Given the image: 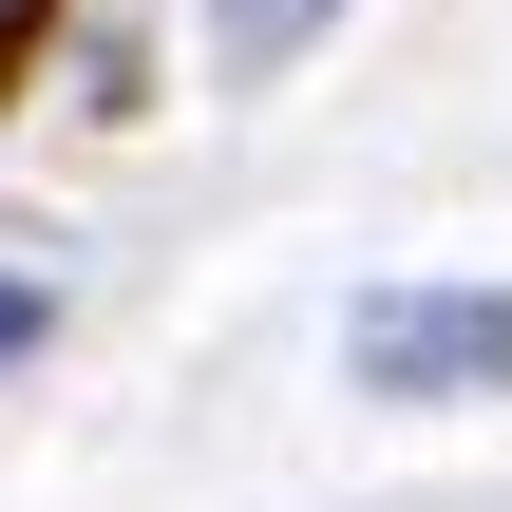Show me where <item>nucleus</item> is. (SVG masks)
I'll use <instances>...</instances> for the list:
<instances>
[{
    "label": "nucleus",
    "mask_w": 512,
    "mask_h": 512,
    "mask_svg": "<svg viewBox=\"0 0 512 512\" xmlns=\"http://www.w3.org/2000/svg\"><path fill=\"white\" fill-rule=\"evenodd\" d=\"M38 342H57V304H38V285H0V361H38Z\"/></svg>",
    "instance_id": "nucleus-4"
},
{
    "label": "nucleus",
    "mask_w": 512,
    "mask_h": 512,
    "mask_svg": "<svg viewBox=\"0 0 512 512\" xmlns=\"http://www.w3.org/2000/svg\"><path fill=\"white\" fill-rule=\"evenodd\" d=\"M323 19H342V0H209V57H228V76H285Z\"/></svg>",
    "instance_id": "nucleus-2"
},
{
    "label": "nucleus",
    "mask_w": 512,
    "mask_h": 512,
    "mask_svg": "<svg viewBox=\"0 0 512 512\" xmlns=\"http://www.w3.org/2000/svg\"><path fill=\"white\" fill-rule=\"evenodd\" d=\"M57 19H76V0H0V114H19V76L57 57Z\"/></svg>",
    "instance_id": "nucleus-3"
},
{
    "label": "nucleus",
    "mask_w": 512,
    "mask_h": 512,
    "mask_svg": "<svg viewBox=\"0 0 512 512\" xmlns=\"http://www.w3.org/2000/svg\"><path fill=\"white\" fill-rule=\"evenodd\" d=\"M342 380L361 399H512V285H361L342 304Z\"/></svg>",
    "instance_id": "nucleus-1"
}]
</instances>
